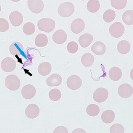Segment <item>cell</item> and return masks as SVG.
<instances>
[{
  "label": "cell",
  "instance_id": "26",
  "mask_svg": "<svg viewBox=\"0 0 133 133\" xmlns=\"http://www.w3.org/2000/svg\"><path fill=\"white\" fill-rule=\"evenodd\" d=\"M122 20L125 24L128 25L133 24V11L128 10L125 11L122 15Z\"/></svg>",
  "mask_w": 133,
  "mask_h": 133
},
{
  "label": "cell",
  "instance_id": "21",
  "mask_svg": "<svg viewBox=\"0 0 133 133\" xmlns=\"http://www.w3.org/2000/svg\"><path fill=\"white\" fill-rule=\"evenodd\" d=\"M109 76L110 79L114 81H117L121 79L122 76V72L119 68L114 66L109 71Z\"/></svg>",
  "mask_w": 133,
  "mask_h": 133
},
{
  "label": "cell",
  "instance_id": "1",
  "mask_svg": "<svg viewBox=\"0 0 133 133\" xmlns=\"http://www.w3.org/2000/svg\"><path fill=\"white\" fill-rule=\"evenodd\" d=\"M37 26L39 30L49 33L54 29L56 22L51 18H42L38 21Z\"/></svg>",
  "mask_w": 133,
  "mask_h": 133
},
{
  "label": "cell",
  "instance_id": "15",
  "mask_svg": "<svg viewBox=\"0 0 133 133\" xmlns=\"http://www.w3.org/2000/svg\"><path fill=\"white\" fill-rule=\"evenodd\" d=\"M62 82V77L57 73L52 74L46 79L47 85L51 87L59 86L61 84Z\"/></svg>",
  "mask_w": 133,
  "mask_h": 133
},
{
  "label": "cell",
  "instance_id": "28",
  "mask_svg": "<svg viewBox=\"0 0 133 133\" xmlns=\"http://www.w3.org/2000/svg\"><path fill=\"white\" fill-rule=\"evenodd\" d=\"M116 17L115 11L112 9L106 10L103 15V19L107 23H110L115 20Z\"/></svg>",
  "mask_w": 133,
  "mask_h": 133
},
{
  "label": "cell",
  "instance_id": "25",
  "mask_svg": "<svg viewBox=\"0 0 133 133\" xmlns=\"http://www.w3.org/2000/svg\"><path fill=\"white\" fill-rule=\"evenodd\" d=\"M88 11L91 13H95L98 11L100 8L99 2L98 0H90L87 5Z\"/></svg>",
  "mask_w": 133,
  "mask_h": 133
},
{
  "label": "cell",
  "instance_id": "6",
  "mask_svg": "<svg viewBox=\"0 0 133 133\" xmlns=\"http://www.w3.org/2000/svg\"><path fill=\"white\" fill-rule=\"evenodd\" d=\"M27 4L29 10L34 14H39L44 9V2L41 0H28Z\"/></svg>",
  "mask_w": 133,
  "mask_h": 133
},
{
  "label": "cell",
  "instance_id": "7",
  "mask_svg": "<svg viewBox=\"0 0 133 133\" xmlns=\"http://www.w3.org/2000/svg\"><path fill=\"white\" fill-rule=\"evenodd\" d=\"M109 95L108 90L103 88H98L94 91L93 99L97 103H101L107 99Z\"/></svg>",
  "mask_w": 133,
  "mask_h": 133
},
{
  "label": "cell",
  "instance_id": "13",
  "mask_svg": "<svg viewBox=\"0 0 133 133\" xmlns=\"http://www.w3.org/2000/svg\"><path fill=\"white\" fill-rule=\"evenodd\" d=\"M9 19L12 25L15 27H18L21 25L23 22V16L21 12L15 11L10 14Z\"/></svg>",
  "mask_w": 133,
  "mask_h": 133
},
{
  "label": "cell",
  "instance_id": "11",
  "mask_svg": "<svg viewBox=\"0 0 133 133\" xmlns=\"http://www.w3.org/2000/svg\"><path fill=\"white\" fill-rule=\"evenodd\" d=\"M84 29V21L81 18H77L74 20L71 25V31L76 34L81 33Z\"/></svg>",
  "mask_w": 133,
  "mask_h": 133
},
{
  "label": "cell",
  "instance_id": "30",
  "mask_svg": "<svg viewBox=\"0 0 133 133\" xmlns=\"http://www.w3.org/2000/svg\"><path fill=\"white\" fill-rule=\"evenodd\" d=\"M36 30L35 25L31 22L26 23L23 27V31L27 35H31L34 33Z\"/></svg>",
  "mask_w": 133,
  "mask_h": 133
},
{
  "label": "cell",
  "instance_id": "31",
  "mask_svg": "<svg viewBox=\"0 0 133 133\" xmlns=\"http://www.w3.org/2000/svg\"><path fill=\"white\" fill-rule=\"evenodd\" d=\"M61 91L58 89L51 90L49 93V98L53 101H57L59 100L61 98Z\"/></svg>",
  "mask_w": 133,
  "mask_h": 133
},
{
  "label": "cell",
  "instance_id": "19",
  "mask_svg": "<svg viewBox=\"0 0 133 133\" xmlns=\"http://www.w3.org/2000/svg\"><path fill=\"white\" fill-rule=\"evenodd\" d=\"M117 49L118 51L121 54H127L130 51L131 46L128 41L123 40L118 43Z\"/></svg>",
  "mask_w": 133,
  "mask_h": 133
},
{
  "label": "cell",
  "instance_id": "27",
  "mask_svg": "<svg viewBox=\"0 0 133 133\" xmlns=\"http://www.w3.org/2000/svg\"><path fill=\"white\" fill-rule=\"evenodd\" d=\"M86 112L90 116H96L99 113L100 108L97 105L91 104L87 107Z\"/></svg>",
  "mask_w": 133,
  "mask_h": 133
},
{
  "label": "cell",
  "instance_id": "34",
  "mask_svg": "<svg viewBox=\"0 0 133 133\" xmlns=\"http://www.w3.org/2000/svg\"><path fill=\"white\" fill-rule=\"evenodd\" d=\"M9 24L8 21L4 18H0V31L1 32H6L9 30Z\"/></svg>",
  "mask_w": 133,
  "mask_h": 133
},
{
  "label": "cell",
  "instance_id": "9",
  "mask_svg": "<svg viewBox=\"0 0 133 133\" xmlns=\"http://www.w3.org/2000/svg\"><path fill=\"white\" fill-rule=\"evenodd\" d=\"M118 92L120 97L123 98H128L131 97L133 94V88L130 84L123 83L118 88Z\"/></svg>",
  "mask_w": 133,
  "mask_h": 133
},
{
  "label": "cell",
  "instance_id": "12",
  "mask_svg": "<svg viewBox=\"0 0 133 133\" xmlns=\"http://www.w3.org/2000/svg\"><path fill=\"white\" fill-rule=\"evenodd\" d=\"M25 113L26 116L29 118H35L39 115V108L35 104H30L27 106L25 111Z\"/></svg>",
  "mask_w": 133,
  "mask_h": 133
},
{
  "label": "cell",
  "instance_id": "8",
  "mask_svg": "<svg viewBox=\"0 0 133 133\" xmlns=\"http://www.w3.org/2000/svg\"><path fill=\"white\" fill-rule=\"evenodd\" d=\"M1 65L3 71L6 72H10L14 71L15 69L16 62L12 58L6 57L2 61Z\"/></svg>",
  "mask_w": 133,
  "mask_h": 133
},
{
  "label": "cell",
  "instance_id": "24",
  "mask_svg": "<svg viewBox=\"0 0 133 133\" xmlns=\"http://www.w3.org/2000/svg\"><path fill=\"white\" fill-rule=\"evenodd\" d=\"M35 43L37 47L41 48L45 47L48 43V37L43 33L39 34L35 38Z\"/></svg>",
  "mask_w": 133,
  "mask_h": 133
},
{
  "label": "cell",
  "instance_id": "36",
  "mask_svg": "<svg viewBox=\"0 0 133 133\" xmlns=\"http://www.w3.org/2000/svg\"><path fill=\"white\" fill-rule=\"evenodd\" d=\"M72 133H86V132L83 129L81 128L76 129L75 130L73 131Z\"/></svg>",
  "mask_w": 133,
  "mask_h": 133
},
{
  "label": "cell",
  "instance_id": "18",
  "mask_svg": "<svg viewBox=\"0 0 133 133\" xmlns=\"http://www.w3.org/2000/svg\"><path fill=\"white\" fill-rule=\"evenodd\" d=\"M93 40V36L89 33H85L79 38V44L83 48L88 47L91 44Z\"/></svg>",
  "mask_w": 133,
  "mask_h": 133
},
{
  "label": "cell",
  "instance_id": "23",
  "mask_svg": "<svg viewBox=\"0 0 133 133\" xmlns=\"http://www.w3.org/2000/svg\"><path fill=\"white\" fill-rule=\"evenodd\" d=\"M95 58L91 53H85L81 57L82 64L85 67H90L94 63Z\"/></svg>",
  "mask_w": 133,
  "mask_h": 133
},
{
  "label": "cell",
  "instance_id": "35",
  "mask_svg": "<svg viewBox=\"0 0 133 133\" xmlns=\"http://www.w3.org/2000/svg\"><path fill=\"white\" fill-rule=\"evenodd\" d=\"M68 130L66 127L64 126H59L55 129L54 133H68Z\"/></svg>",
  "mask_w": 133,
  "mask_h": 133
},
{
  "label": "cell",
  "instance_id": "14",
  "mask_svg": "<svg viewBox=\"0 0 133 133\" xmlns=\"http://www.w3.org/2000/svg\"><path fill=\"white\" fill-rule=\"evenodd\" d=\"M67 39V35L63 29H59L53 34L52 39L55 43L61 44L66 42Z\"/></svg>",
  "mask_w": 133,
  "mask_h": 133
},
{
  "label": "cell",
  "instance_id": "2",
  "mask_svg": "<svg viewBox=\"0 0 133 133\" xmlns=\"http://www.w3.org/2000/svg\"><path fill=\"white\" fill-rule=\"evenodd\" d=\"M75 11V6L70 2H65L59 5L58 12L61 17H68L72 15Z\"/></svg>",
  "mask_w": 133,
  "mask_h": 133
},
{
  "label": "cell",
  "instance_id": "20",
  "mask_svg": "<svg viewBox=\"0 0 133 133\" xmlns=\"http://www.w3.org/2000/svg\"><path fill=\"white\" fill-rule=\"evenodd\" d=\"M51 64L49 62H42L38 66V72L41 76H46L51 72Z\"/></svg>",
  "mask_w": 133,
  "mask_h": 133
},
{
  "label": "cell",
  "instance_id": "5",
  "mask_svg": "<svg viewBox=\"0 0 133 133\" xmlns=\"http://www.w3.org/2000/svg\"><path fill=\"white\" fill-rule=\"evenodd\" d=\"M82 81L79 76L77 75H71L66 80V85L68 88L72 90L79 89L82 86Z\"/></svg>",
  "mask_w": 133,
  "mask_h": 133
},
{
  "label": "cell",
  "instance_id": "4",
  "mask_svg": "<svg viewBox=\"0 0 133 133\" xmlns=\"http://www.w3.org/2000/svg\"><path fill=\"white\" fill-rule=\"evenodd\" d=\"M124 26L119 22H116L109 28V32L114 38H119L124 34Z\"/></svg>",
  "mask_w": 133,
  "mask_h": 133
},
{
  "label": "cell",
  "instance_id": "16",
  "mask_svg": "<svg viewBox=\"0 0 133 133\" xmlns=\"http://www.w3.org/2000/svg\"><path fill=\"white\" fill-rule=\"evenodd\" d=\"M9 51L13 56H19L23 54L24 47L21 43L15 41L11 44L9 46Z\"/></svg>",
  "mask_w": 133,
  "mask_h": 133
},
{
  "label": "cell",
  "instance_id": "29",
  "mask_svg": "<svg viewBox=\"0 0 133 133\" xmlns=\"http://www.w3.org/2000/svg\"><path fill=\"white\" fill-rule=\"evenodd\" d=\"M127 0H111L110 4L115 9L121 10L125 8L127 4Z\"/></svg>",
  "mask_w": 133,
  "mask_h": 133
},
{
  "label": "cell",
  "instance_id": "10",
  "mask_svg": "<svg viewBox=\"0 0 133 133\" xmlns=\"http://www.w3.org/2000/svg\"><path fill=\"white\" fill-rule=\"evenodd\" d=\"M36 90L32 85L27 84L24 86L21 90L22 97L26 99H30L35 96Z\"/></svg>",
  "mask_w": 133,
  "mask_h": 133
},
{
  "label": "cell",
  "instance_id": "32",
  "mask_svg": "<svg viewBox=\"0 0 133 133\" xmlns=\"http://www.w3.org/2000/svg\"><path fill=\"white\" fill-rule=\"evenodd\" d=\"M125 129L122 125L119 123L114 124L110 127V133H123Z\"/></svg>",
  "mask_w": 133,
  "mask_h": 133
},
{
  "label": "cell",
  "instance_id": "22",
  "mask_svg": "<svg viewBox=\"0 0 133 133\" xmlns=\"http://www.w3.org/2000/svg\"><path fill=\"white\" fill-rule=\"evenodd\" d=\"M115 118V112L112 110H107L102 114V120L106 124H109L112 123Z\"/></svg>",
  "mask_w": 133,
  "mask_h": 133
},
{
  "label": "cell",
  "instance_id": "17",
  "mask_svg": "<svg viewBox=\"0 0 133 133\" xmlns=\"http://www.w3.org/2000/svg\"><path fill=\"white\" fill-rule=\"evenodd\" d=\"M91 50L95 55L102 56L106 52V46L102 42L97 41L94 43L91 46Z\"/></svg>",
  "mask_w": 133,
  "mask_h": 133
},
{
  "label": "cell",
  "instance_id": "33",
  "mask_svg": "<svg viewBox=\"0 0 133 133\" xmlns=\"http://www.w3.org/2000/svg\"><path fill=\"white\" fill-rule=\"evenodd\" d=\"M66 49L69 53L71 54H75L78 50L79 49V46L78 44L74 41H71L69 43L67 46H66Z\"/></svg>",
  "mask_w": 133,
  "mask_h": 133
},
{
  "label": "cell",
  "instance_id": "3",
  "mask_svg": "<svg viewBox=\"0 0 133 133\" xmlns=\"http://www.w3.org/2000/svg\"><path fill=\"white\" fill-rule=\"evenodd\" d=\"M5 83L8 89L10 91H15L20 88L21 83L19 77L14 75H10L5 78Z\"/></svg>",
  "mask_w": 133,
  "mask_h": 133
}]
</instances>
